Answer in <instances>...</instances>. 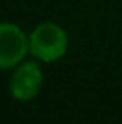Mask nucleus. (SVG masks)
<instances>
[{
  "label": "nucleus",
  "instance_id": "nucleus-1",
  "mask_svg": "<svg viewBox=\"0 0 122 124\" xmlns=\"http://www.w3.org/2000/svg\"><path fill=\"white\" fill-rule=\"evenodd\" d=\"M70 49V36L57 22H41L29 32V56L36 61L57 63Z\"/></svg>",
  "mask_w": 122,
  "mask_h": 124
},
{
  "label": "nucleus",
  "instance_id": "nucleus-2",
  "mask_svg": "<svg viewBox=\"0 0 122 124\" xmlns=\"http://www.w3.org/2000/svg\"><path fill=\"white\" fill-rule=\"evenodd\" d=\"M43 68L36 59H23L14 68H11L9 76V93L18 102H31L40 95L43 88Z\"/></svg>",
  "mask_w": 122,
  "mask_h": 124
},
{
  "label": "nucleus",
  "instance_id": "nucleus-3",
  "mask_svg": "<svg viewBox=\"0 0 122 124\" xmlns=\"http://www.w3.org/2000/svg\"><path fill=\"white\" fill-rule=\"evenodd\" d=\"M29 58V32L18 23L0 22V70H11Z\"/></svg>",
  "mask_w": 122,
  "mask_h": 124
}]
</instances>
